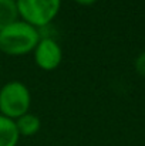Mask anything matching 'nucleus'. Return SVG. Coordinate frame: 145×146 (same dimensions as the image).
<instances>
[{
  "instance_id": "6e6552de",
  "label": "nucleus",
  "mask_w": 145,
  "mask_h": 146,
  "mask_svg": "<svg viewBox=\"0 0 145 146\" xmlns=\"http://www.w3.org/2000/svg\"><path fill=\"white\" fill-rule=\"evenodd\" d=\"M134 67H135V71L138 75L145 77V51H142L134 61Z\"/></svg>"
},
{
  "instance_id": "7ed1b4c3",
  "label": "nucleus",
  "mask_w": 145,
  "mask_h": 146,
  "mask_svg": "<svg viewBox=\"0 0 145 146\" xmlns=\"http://www.w3.org/2000/svg\"><path fill=\"white\" fill-rule=\"evenodd\" d=\"M20 20L41 29L50 24L61 9V0H16Z\"/></svg>"
},
{
  "instance_id": "1a4fd4ad",
  "label": "nucleus",
  "mask_w": 145,
  "mask_h": 146,
  "mask_svg": "<svg viewBox=\"0 0 145 146\" xmlns=\"http://www.w3.org/2000/svg\"><path fill=\"white\" fill-rule=\"evenodd\" d=\"M74 1L78 3V4H81V6H93L98 0H74Z\"/></svg>"
},
{
  "instance_id": "39448f33",
  "label": "nucleus",
  "mask_w": 145,
  "mask_h": 146,
  "mask_svg": "<svg viewBox=\"0 0 145 146\" xmlns=\"http://www.w3.org/2000/svg\"><path fill=\"white\" fill-rule=\"evenodd\" d=\"M19 138L16 122L0 113V146H17Z\"/></svg>"
},
{
  "instance_id": "f257e3e1",
  "label": "nucleus",
  "mask_w": 145,
  "mask_h": 146,
  "mask_svg": "<svg viewBox=\"0 0 145 146\" xmlns=\"http://www.w3.org/2000/svg\"><path fill=\"white\" fill-rule=\"evenodd\" d=\"M40 38L39 29L19 19L0 31V51L7 55H24L34 51Z\"/></svg>"
},
{
  "instance_id": "f03ea898",
  "label": "nucleus",
  "mask_w": 145,
  "mask_h": 146,
  "mask_svg": "<svg viewBox=\"0 0 145 146\" xmlns=\"http://www.w3.org/2000/svg\"><path fill=\"white\" fill-rule=\"evenodd\" d=\"M31 94L29 88L20 81H9L0 88V113L17 119L29 112Z\"/></svg>"
},
{
  "instance_id": "0eeeda50",
  "label": "nucleus",
  "mask_w": 145,
  "mask_h": 146,
  "mask_svg": "<svg viewBox=\"0 0 145 146\" xmlns=\"http://www.w3.org/2000/svg\"><path fill=\"white\" fill-rule=\"evenodd\" d=\"M19 10L16 0H0V31L17 21Z\"/></svg>"
},
{
  "instance_id": "20e7f679",
  "label": "nucleus",
  "mask_w": 145,
  "mask_h": 146,
  "mask_svg": "<svg viewBox=\"0 0 145 146\" xmlns=\"http://www.w3.org/2000/svg\"><path fill=\"white\" fill-rule=\"evenodd\" d=\"M33 52H34L36 65L43 71L55 70L61 64V60H63V50L60 47V44L50 37L40 38L39 44L36 46Z\"/></svg>"
},
{
  "instance_id": "423d86ee",
  "label": "nucleus",
  "mask_w": 145,
  "mask_h": 146,
  "mask_svg": "<svg viewBox=\"0 0 145 146\" xmlns=\"http://www.w3.org/2000/svg\"><path fill=\"white\" fill-rule=\"evenodd\" d=\"M14 122H16V128H17L20 136H33L41 128L40 118L34 113H30V112H27L23 116L14 119Z\"/></svg>"
}]
</instances>
